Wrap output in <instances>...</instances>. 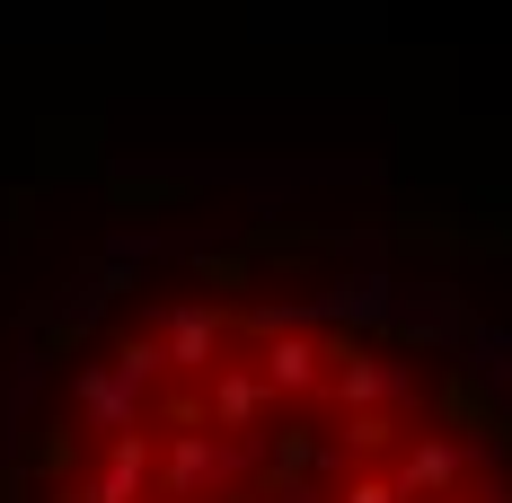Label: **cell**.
<instances>
[{"label": "cell", "instance_id": "6da1fadb", "mask_svg": "<svg viewBox=\"0 0 512 503\" xmlns=\"http://www.w3.org/2000/svg\"><path fill=\"white\" fill-rule=\"evenodd\" d=\"M248 477V442L212 433V424H177L168 451H151V495L159 503H212Z\"/></svg>", "mask_w": 512, "mask_h": 503}, {"label": "cell", "instance_id": "7a4b0ae2", "mask_svg": "<svg viewBox=\"0 0 512 503\" xmlns=\"http://www.w3.org/2000/svg\"><path fill=\"white\" fill-rule=\"evenodd\" d=\"M248 371L265 380V398H274V406H283V398H318V389H327V345L309 336V318H283V327L256 336Z\"/></svg>", "mask_w": 512, "mask_h": 503}, {"label": "cell", "instance_id": "3957f363", "mask_svg": "<svg viewBox=\"0 0 512 503\" xmlns=\"http://www.w3.org/2000/svg\"><path fill=\"white\" fill-rule=\"evenodd\" d=\"M151 495V433L142 424H124V433H106V459L89 477H71L53 503H142Z\"/></svg>", "mask_w": 512, "mask_h": 503}, {"label": "cell", "instance_id": "277c9868", "mask_svg": "<svg viewBox=\"0 0 512 503\" xmlns=\"http://www.w3.org/2000/svg\"><path fill=\"white\" fill-rule=\"evenodd\" d=\"M159 362H168V380H204L212 362L230 353V318L221 309H204V301H177L168 318H159Z\"/></svg>", "mask_w": 512, "mask_h": 503}, {"label": "cell", "instance_id": "5b68a950", "mask_svg": "<svg viewBox=\"0 0 512 503\" xmlns=\"http://www.w3.org/2000/svg\"><path fill=\"white\" fill-rule=\"evenodd\" d=\"M327 398L345 415H398L407 406V371L389 353H327Z\"/></svg>", "mask_w": 512, "mask_h": 503}, {"label": "cell", "instance_id": "8992f818", "mask_svg": "<svg viewBox=\"0 0 512 503\" xmlns=\"http://www.w3.org/2000/svg\"><path fill=\"white\" fill-rule=\"evenodd\" d=\"M460 477H468V442L460 433H424V442H407V451L389 459V486L407 503H442Z\"/></svg>", "mask_w": 512, "mask_h": 503}, {"label": "cell", "instance_id": "52a82bcc", "mask_svg": "<svg viewBox=\"0 0 512 503\" xmlns=\"http://www.w3.org/2000/svg\"><path fill=\"white\" fill-rule=\"evenodd\" d=\"M265 406H274V398H265V380L248 371V353H221V362L204 371V424H212V433H239V442H248Z\"/></svg>", "mask_w": 512, "mask_h": 503}, {"label": "cell", "instance_id": "ba28073f", "mask_svg": "<svg viewBox=\"0 0 512 503\" xmlns=\"http://www.w3.org/2000/svg\"><path fill=\"white\" fill-rule=\"evenodd\" d=\"M71 415H80V433H124V424H142V389L115 362H80L71 371Z\"/></svg>", "mask_w": 512, "mask_h": 503}, {"label": "cell", "instance_id": "9c48e42d", "mask_svg": "<svg viewBox=\"0 0 512 503\" xmlns=\"http://www.w3.org/2000/svg\"><path fill=\"white\" fill-rule=\"evenodd\" d=\"M115 371H124V380H133L142 398H151L159 380H168V362H159V345H151V336H133V345H115Z\"/></svg>", "mask_w": 512, "mask_h": 503}, {"label": "cell", "instance_id": "30bf717a", "mask_svg": "<svg viewBox=\"0 0 512 503\" xmlns=\"http://www.w3.org/2000/svg\"><path fill=\"white\" fill-rule=\"evenodd\" d=\"M327 503H407V495L389 486V468H362V477H345V486H336Z\"/></svg>", "mask_w": 512, "mask_h": 503}, {"label": "cell", "instance_id": "8fae6325", "mask_svg": "<svg viewBox=\"0 0 512 503\" xmlns=\"http://www.w3.org/2000/svg\"><path fill=\"white\" fill-rule=\"evenodd\" d=\"M442 503H512V486H451Z\"/></svg>", "mask_w": 512, "mask_h": 503}, {"label": "cell", "instance_id": "7c38bea8", "mask_svg": "<svg viewBox=\"0 0 512 503\" xmlns=\"http://www.w3.org/2000/svg\"><path fill=\"white\" fill-rule=\"evenodd\" d=\"M283 503H327V495H283Z\"/></svg>", "mask_w": 512, "mask_h": 503}, {"label": "cell", "instance_id": "4fadbf2b", "mask_svg": "<svg viewBox=\"0 0 512 503\" xmlns=\"http://www.w3.org/2000/svg\"><path fill=\"white\" fill-rule=\"evenodd\" d=\"M142 503H151V495H142Z\"/></svg>", "mask_w": 512, "mask_h": 503}]
</instances>
